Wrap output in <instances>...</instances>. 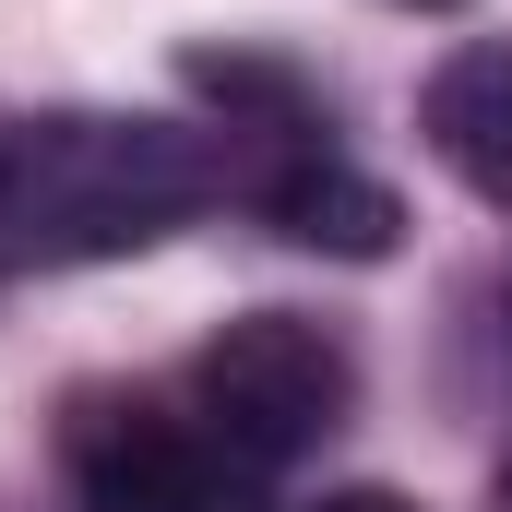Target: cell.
Here are the masks:
<instances>
[{
	"label": "cell",
	"instance_id": "6da1fadb",
	"mask_svg": "<svg viewBox=\"0 0 512 512\" xmlns=\"http://www.w3.org/2000/svg\"><path fill=\"white\" fill-rule=\"evenodd\" d=\"M215 143L131 108H36L0 131V286L131 262L215 203Z\"/></svg>",
	"mask_w": 512,
	"mask_h": 512
},
{
	"label": "cell",
	"instance_id": "7a4b0ae2",
	"mask_svg": "<svg viewBox=\"0 0 512 512\" xmlns=\"http://www.w3.org/2000/svg\"><path fill=\"white\" fill-rule=\"evenodd\" d=\"M346 405H358L346 334H322V322H298V310H239V322L203 334V358H191V417H203L251 477L322 453V441L346 429Z\"/></svg>",
	"mask_w": 512,
	"mask_h": 512
},
{
	"label": "cell",
	"instance_id": "3957f363",
	"mask_svg": "<svg viewBox=\"0 0 512 512\" xmlns=\"http://www.w3.org/2000/svg\"><path fill=\"white\" fill-rule=\"evenodd\" d=\"M72 512H251V465L155 393H84L60 429Z\"/></svg>",
	"mask_w": 512,
	"mask_h": 512
},
{
	"label": "cell",
	"instance_id": "277c9868",
	"mask_svg": "<svg viewBox=\"0 0 512 512\" xmlns=\"http://www.w3.org/2000/svg\"><path fill=\"white\" fill-rule=\"evenodd\" d=\"M417 131H429V155H441L477 203L512 215V36L453 48V60L429 72V96H417Z\"/></svg>",
	"mask_w": 512,
	"mask_h": 512
},
{
	"label": "cell",
	"instance_id": "5b68a950",
	"mask_svg": "<svg viewBox=\"0 0 512 512\" xmlns=\"http://www.w3.org/2000/svg\"><path fill=\"white\" fill-rule=\"evenodd\" d=\"M310 512H417V501H393V489H334V501H310Z\"/></svg>",
	"mask_w": 512,
	"mask_h": 512
},
{
	"label": "cell",
	"instance_id": "8992f818",
	"mask_svg": "<svg viewBox=\"0 0 512 512\" xmlns=\"http://www.w3.org/2000/svg\"><path fill=\"white\" fill-rule=\"evenodd\" d=\"M501 512H512V465H501Z\"/></svg>",
	"mask_w": 512,
	"mask_h": 512
},
{
	"label": "cell",
	"instance_id": "52a82bcc",
	"mask_svg": "<svg viewBox=\"0 0 512 512\" xmlns=\"http://www.w3.org/2000/svg\"><path fill=\"white\" fill-rule=\"evenodd\" d=\"M417 12H453V0H417Z\"/></svg>",
	"mask_w": 512,
	"mask_h": 512
}]
</instances>
